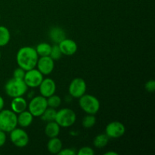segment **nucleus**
I'll return each mask as SVG.
<instances>
[{"instance_id": "1a4fd4ad", "label": "nucleus", "mask_w": 155, "mask_h": 155, "mask_svg": "<svg viewBox=\"0 0 155 155\" xmlns=\"http://www.w3.org/2000/svg\"><path fill=\"white\" fill-rule=\"evenodd\" d=\"M69 94L71 96L76 98H80L86 92V83L82 78H75L70 83Z\"/></svg>"}, {"instance_id": "20e7f679", "label": "nucleus", "mask_w": 155, "mask_h": 155, "mask_svg": "<svg viewBox=\"0 0 155 155\" xmlns=\"http://www.w3.org/2000/svg\"><path fill=\"white\" fill-rule=\"evenodd\" d=\"M79 104L82 110L87 114L95 115L100 109V102L94 95L84 94L79 100Z\"/></svg>"}, {"instance_id": "ddd939ff", "label": "nucleus", "mask_w": 155, "mask_h": 155, "mask_svg": "<svg viewBox=\"0 0 155 155\" xmlns=\"http://www.w3.org/2000/svg\"><path fill=\"white\" fill-rule=\"evenodd\" d=\"M59 48L61 51L62 54L67 56H71L75 54L77 51V44L73 39L65 38L58 44Z\"/></svg>"}, {"instance_id": "dca6fc26", "label": "nucleus", "mask_w": 155, "mask_h": 155, "mask_svg": "<svg viewBox=\"0 0 155 155\" xmlns=\"http://www.w3.org/2000/svg\"><path fill=\"white\" fill-rule=\"evenodd\" d=\"M17 117H18V125L23 128H25L31 125L34 117L29 110H25L21 113L18 114V116H17Z\"/></svg>"}, {"instance_id": "f03ea898", "label": "nucleus", "mask_w": 155, "mask_h": 155, "mask_svg": "<svg viewBox=\"0 0 155 155\" xmlns=\"http://www.w3.org/2000/svg\"><path fill=\"white\" fill-rule=\"evenodd\" d=\"M27 86L24 83V80L12 78L8 80L5 85V91L8 96L11 98L23 96L27 92Z\"/></svg>"}, {"instance_id": "9d476101", "label": "nucleus", "mask_w": 155, "mask_h": 155, "mask_svg": "<svg viewBox=\"0 0 155 155\" xmlns=\"http://www.w3.org/2000/svg\"><path fill=\"white\" fill-rule=\"evenodd\" d=\"M126 133V127L119 121H113L109 123L105 128V134L109 139H119Z\"/></svg>"}, {"instance_id": "4be33fe9", "label": "nucleus", "mask_w": 155, "mask_h": 155, "mask_svg": "<svg viewBox=\"0 0 155 155\" xmlns=\"http://www.w3.org/2000/svg\"><path fill=\"white\" fill-rule=\"evenodd\" d=\"M56 113H57V110H55V108L48 107L40 117L43 121L51 122V121H54L55 120Z\"/></svg>"}, {"instance_id": "7c9ffc66", "label": "nucleus", "mask_w": 155, "mask_h": 155, "mask_svg": "<svg viewBox=\"0 0 155 155\" xmlns=\"http://www.w3.org/2000/svg\"><path fill=\"white\" fill-rule=\"evenodd\" d=\"M4 105H5L4 98L0 95V110H2L3 108H4Z\"/></svg>"}, {"instance_id": "c756f323", "label": "nucleus", "mask_w": 155, "mask_h": 155, "mask_svg": "<svg viewBox=\"0 0 155 155\" xmlns=\"http://www.w3.org/2000/svg\"><path fill=\"white\" fill-rule=\"evenodd\" d=\"M6 139H7V137H6V133L0 130V148L2 147L3 145L5 144Z\"/></svg>"}, {"instance_id": "a878e982", "label": "nucleus", "mask_w": 155, "mask_h": 155, "mask_svg": "<svg viewBox=\"0 0 155 155\" xmlns=\"http://www.w3.org/2000/svg\"><path fill=\"white\" fill-rule=\"evenodd\" d=\"M26 71L22 69L21 68L18 67V68L14 71L13 72V77L15 79H19V80H24V77L25 76Z\"/></svg>"}, {"instance_id": "9b49d317", "label": "nucleus", "mask_w": 155, "mask_h": 155, "mask_svg": "<svg viewBox=\"0 0 155 155\" xmlns=\"http://www.w3.org/2000/svg\"><path fill=\"white\" fill-rule=\"evenodd\" d=\"M37 70L43 75H49L54 68V61L50 56L39 58L36 64Z\"/></svg>"}, {"instance_id": "6ab92c4d", "label": "nucleus", "mask_w": 155, "mask_h": 155, "mask_svg": "<svg viewBox=\"0 0 155 155\" xmlns=\"http://www.w3.org/2000/svg\"><path fill=\"white\" fill-rule=\"evenodd\" d=\"M11 39L10 31L5 26H0V47L5 46Z\"/></svg>"}, {"instance_id": "c85d7f7f", "label": "nucleus", "mask_w": 155, "mask_h": 155, "mask_svg": "<svg viewBox=\"0 0 155 155\" xmlns=\"http://www.w3.org/2000/svg\"><path fill=\"white\" fill-rule=\"evenodd\" d=\"M77 154L76 151L73 148H62L58 154L59 155H75Z\"/></svg>"}, {"instance_id": "393cba45", "label": "nucleus", "mask_w": 155, "mask_h": 155, "mask_svg": "<svg viewBox=\"0 0 155 155\" xmlns=\"http://www.w3.org/2000/svg\"><path fill=\"white\" fill-rule=\"evenodd\" d=\"M62 55H63V54H62L60 48H59L58 44H54V45L51 46V52H50L49 56L53 59V60H59L60 58H61Z\"/></svg>"}, {"instance_id": "7ed1b4c3", "label": "nucleus", "mask_w": 155, "mask_h": 155, "mask_svg": "<svg viewBox=\"0 0 155 155\" xmlns=\"http://www.w3.org/2000/svg\"><path fill=\"white\" fill-rule=\"evenodd\" d=\"M17 116V114L8 109L0 110V130L5 133H10L16 128L18 126Z\"/></svg>"}, {"instance_id": "bb28decb", "label": "nucleus", "mask_w": 155, "mask_h": 155, "mask_svg": "<svg viewBox=\"0 0 155 155\" xmlns=\"http://www.w3.org/2000/svg\"><path fill=\"white\" fill-rule=\"evenodd\" d=\"M94 154H95L94 150L92 148L88 146L83 147L77 152V154L78 155H93Z\"/></svg>"}, {"instance_id": "412c9836", "label": "nucleus", "mask_w": 155, "mask_h": 155, "mask_svg": "<svg viewBox=\"0 0 155 155\" xmlns=\"http://www.w3.org/2000/svg\"><path fill=\"white\" fill-rule=\"evenodd\" d=\"M109 141V137L106 134H99L96 136L94 139V146L98 148H101L107 145Z\"/></svg>"}, {"instance_id": "4468645a", "label": "nucleus", "mask_w": 155, "mask_h": 155, "mask_svg": "<svg viewBox=\"0 0 155 155\" xmlns=\"http://www.w3.org/2000/svg\"><path fill=\"white\" fill-rule=\"evenodd\" d=\"M27 101L23 96L15 97L13 98L12 102H11V107H12V111L15 114H18L22 111L25 110L27 107Z\"/></svg>"}, {"instance_id": "39448f33", "label": "nucleus", "mask_w": 155, "mask_h": 155, "mask_svg": "<svg viewBox=\"0 0 155 155\" xmlns=\"http://www.w3.org/2000/svg\"><path fill=\"white\" fill-rule=\"evenodd\" d=\"M77 120L75 112L70 108H62L57 111L55 121L61 127L68 128L74 125Z\"/></svg>"}, {"instance_id": "f3484780", "label": "nucleus", "mask_w": 155, "mask_h": 155, "mask_svg": "<svg viewBox=\"0 0 155 155\" xmlns=\"http://www.w3.org/2000/svg\"><path fill=\"white\" fill-rule=\"evenodd\" d=\"M61 131V127L55 122L51 121L48 122L45 128V133L49 139L54 137H58Z\"/></svg>"}, {"instance_id": "cd10ccee", "label": "nucleus", "mask_w": 155, "mask_h": 155, "mask_svg": "<svg viewBox=\"0 0 155 155\" xmlns=\"http://www.w3.org/2000/svg\"><path fill=\"white\" fill-rule=\"evenodd\" d=\"M145 88L148 92H153L155 91V81L154 80H148L145 85Z\"/></svg>"}, {"instance_id": "a211bd4d", "label": "nucleus", "mask_w": 155, "mask_h": 155, "mask_svg": "<svg viewBox=\"0 0 155 155\" xmlns=\"http://www.w3.org/2000/svg\"><path fill=\"white\" fill-rule=\"evenodd\" d=\"M62 142L58 137L51 138L47 144V149L51 154H58L59 151L62 149Z\"/></svg>"}, {"instance_id": "b1692460", "label": "nucleus", "mask_w": 155, "mask_h": 155, "mask_svg": "<svg viewBox=\"0 0 155 155\" xmlns=\"http://www.w3.org/2000/svg\"><path fill=\"white\" fill-rule=\"evenodd\" d=\"M95 123H96V118H95L94 114H87L82 121V124L85 128H92L95 126Z\"/></svg>"}, {"instance_id": "5701e85b", "label": "nucleus", "mask_w": 155, "mask_h": 155, "mask_svg": "<svg viewBox=\"0 0 155 155\" xmlns=\"http://www.w3.org/2000/svg\"><path fill=\"white\" fill-rule=\"evenodd\" d=\"M47 99V104H48V107H52V108H57L61 104V99L60 97L57 95H52L49 96Z\"/></svg>"}, {"instance_id": "473e14b6", "label": "nucleus", "mask_w": 155, "mask_h": 155, "mask_svg": "<svg viewBox=\"0 0 155 155\" xmlns=\"http://www.w3.org/2000/svg\"><path fill=\"white\" fill-rule=\"evenodd\" d=\"M1 56H2L1 55V52H0V60H1Z\"/></svg>"}, {"instance_id": "2f4dec72", "label": "nucleus", "mask_w": 155, "mask_h": 155, "mask_svg": "<svg viewBox=\"0 0 155 155\" xmlns=\"http://www.w3.org/2000/svg\"><path fill=\"white\" fill-rule=\"evenodd\" d=\"M104 155H118V154L114 151H107L104 153Z\"/></svg>"}, {"instance_id": "0eeeda50", "label": "nucleus", "mask_w": 155, "mask_h": 155, "mask_svg": "<svg viewBox=\"0 0 155 155\" xmlns=\"http://www.w3.org/2000/svg\"><path fill=\"white\" fill-rule=\"evenodd\" d=\"M10 139L18 148H24L29 143V136L27 132L21 128H15L10 132Z\"/></svg>"}, {"instance_id": "aec40b11", "label": "nucleus", "mask_w": 155, "mask_h": 155, "mask_svg": "<svg viewBox=\"0 0 155 155\" xmlns=\"http://www.w3.org/2000/svg\"><path fill=\"white\" fill-rule=\"evenodd\" d=\"M51 45L47 42H41L38 44L36 48H35L37 52L39 57H44V56H49L51 52Z\"/></svg>"}, {"instance_id": "423d86ee", "label": "nucleus", "mask_w": 155, "mask_h": 155, "mask_svg": "<svg viewBox=\"0 0 155 155\" xmlns=\"http://www.w3.org/2000/svg\"><path fill=\"white\" fill-rule=\"evenodd\" d=\"M28 110L32 114L34 117H40L42 114L45 109L48 107L47 99L42 95H38L34 97L30 100L29 104H27Z\"/></svg>"}, {"instance_id": "2eb2a0df", "label": "nucleus", "mask_w": 155, "mask_h": 155, "mask_svg": "<svg viewBox=\"0 0 155 155\" xmlns=\"http://www.w3.org/2000/svg\"><path fill=\"white\" fill-rule=\"evenodd\" d=\"M48 36L54 44H59L66 38L65 31L60 27H53L48 32Z\"/></svg>"}, {"instance_id": "f257e3e1", "label": "nucleus", "mask_w": 155, "mask_h": 155, "mask_svg": "<svg viewBox=\"0 0 155 155\" xmlns=\"http://www.w3.org/2000/svg\"><path fill=\"white\" fill-rule=\"evenodd\" d=\"M39 55L36 49L31 46H24L20 48L16 54V61L18 67L24 71L33 69L36 67Z\"/></svg>"}, {"instance_id": "f8f14e48", "label": "nucleus", "mask_w": 155, "mask_h": 155, "mask_svg": "<svg viewBox=\"0 0 155 155\" xmlns=\"http://www.w3.org/2000/svg\"><path fill=\"white\" fill-rule=\"evenodd\" d=\"M39 92L42 96L48 98L51 95H54L56 91L55 82L51 78L43 79L42 83L39 86Z\"/></svg>"}, {"instance_id": "6e6552de", "label": "nucleus", "mask_w": 155, "mask_h": 155, "mask_svg": "<svg viewBox=\"0 0 155 155\" xmlns=\"http://www.w3.org/2000/svg\"><path fill=\"white\" fill-rule=\"evenodd\" d=\"M43 79V74L39 72L37 69L33 68V69L26 71L24 81L27 87L36 88L39 87Z\"/></svg>"}]
</instances>
